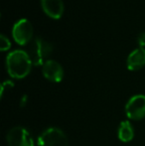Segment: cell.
I'll use <instances>...</instances> for the list:
<instances>
[{"label":"cell","instance_id":"9c48e42d","mask_svg":"<svg viewBox=\"0 0 145 146\" xmlns=\"http://www.w3.org/2000/svg\"><path fill=\"white\" fill-rule=\"evenodd\" d=\"M126 66L129 71H138L145 66V48L138 47L127 57Z\"/></svg>","mask_w":145,"mask_h":146},{"label":"cell","instance_id":"7c38bea8","mask_svg":"<svg viewBox=\"0 0 145 146\" xmlns=\"http://www.w3.org/2000/svg\"><path fill=\"white\" fill-rule=\"evenodd\" d=\"M137 43L139 47L144 48L145 47V32H140L137 36Z\"/></svg>","mask_w":145,"mask_h":146},{"label":"cell","instance_id":"7a4b0ae2","mask_svg":"<svg viewBox=\"0 0 145 146\" xmlns=\"http://www.w3.org/2000/svg\"><path fill=\"white\" fill-rule=\"evenodd\" d=\"M34 66H43L53 52V45L41 37H36L29 43L26 50Z\"/></svg>","mask_w":145,"mask_h":146},{"label":"cell","instance_id":"3957f363","mask_svg":"<svg viewBox=\"0 0 145 146\" xmlns=\"http://www.w3.org/2000/svg\"><path fill=\"white\" fill-rule=\"evenodd\" d=\"M69 141L66 133L58 127L45 129L38 137V146H68Z\"/></svg>","mask_w":145,"mask_h":146},{"label":"cell","instance_id":"8fae6325","mask_svg":"<svg viewBox=\"0 0 145 146\" xmlns=\"http://www.w3.org/2000/svg\"><path fill=\"white\" fill-rule=\"evenodd\" d=\"M10 47H11V42H10L9 39L4 34L0 35V50L4 52V51L9 50Z\"/></svg>","mask_w":145,"mask_h":146},{"label":"cell","instance_id":"5b68a950","mask_svg":"<svg viewBox=\"0 0 145 146\" xmlns=\"http://www.w3.org/2000/svg\"><path fill=\"white\" fill-rule=\"evenodd\" d=\"M125 114L129 119L140 120L145 117V96L135 94L125 104Z\"/></svg>","mask_w":145,"mask_h":146},{"label":"cell","instance_id":"277c9868","mask_svg":"<svg viewBox=\"0 0 145 146\" xmlns=\"http://www.w3.org/2000/svg\"><path fill=\"white\" fill-rule=\"evenodd\" d=\"M12 37L20 46H26L33 38V26L26 18L19 19L12 27Z\"/></svg>","mask_w":145,"mask_h":146},{"label":"cell","instance_id":"6da1fadb","mask_svg":"<svg viewBox=\"0 0 145 146\" xmlns=\"http://www.w3.org/2000/svg\"><path fill=\"white\" fill-rule=\"evenodd\" d=\"M32 61L24 50H14L6 57V69L13 79H24L31 72Z\"/></svg>","mask_w":145,"mask_h":146},{"label":"cell","instance_id":"52a82bcc","mask_svg":"<svg viewBox=\"0 0 145 146\" xmlns=\"http://www.w3.org/2000/svg\"><path fill=\"white\" fill-rule=\"evenodd\" d=\"M42 73L48 81L53 83H60L64 78V69L55 60H48L42 66Z\"/></svg>","mask_w":145,"mask_h":146},{"label":"cell","instance_id":"ba28073f","mask_svg":"<svg viewBox=\"0 0 145 146\" xmlns=\"http://www.w3.org/2000/svg\"><path fill=\"white\" fill-rule=\"evenodd\" d=\"M41 6L45 14L53 19H60L65 10L63 0H41Z\"/></svg>","mask_w":145,"mask_h":146},{"label":"cell","instance_id":"30bf717a","mask_svg":"<svg viewBox=\"0 0 145 146\" xmlns=\"http://www.w3.org/2000/svg\"><path fill=\"white\" fill-rule=\"evenodd\" d=\"M118 139L122 142H129L134 137V129L132 124L127 120H124L120 123L117 131Z\"/></svg>","mask_w":145,"mask_h":146},{"label":"cell","instance_id":"8992f818","mask_svg":"<svg viewBox=\"0 0 145 146\" xmlns=\"http://www.w3.org/2000/svg\"><path fill=\"white\" fill-rule=\"evenodd\" d=\"M6 140L9 146H34L30 132L22 126H15L10 129Z\"/></svg>","mask_w":145,"mask_h":146}]
</instances>
